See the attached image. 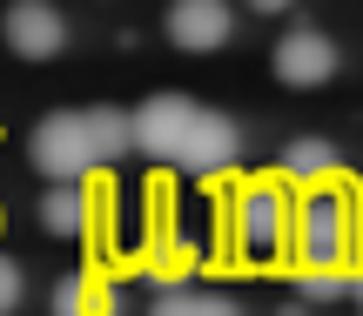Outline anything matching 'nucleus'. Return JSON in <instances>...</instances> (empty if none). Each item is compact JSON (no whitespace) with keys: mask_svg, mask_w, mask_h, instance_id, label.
Returning a JSON list of instances; mask_svg holds the SVG:
<instances>
[{"mask_svg":"<svg viewBox=\"0 0 363 316\" xmlns=\"http://www.w3.org/2000/svg\"><path fill=\"white\" fill-rule=\"evenodd\" d=\"M27 155H34V169L48 175V182H88L94 169H108L101 148H94V128H88V108H61V115H48L34 128V142H27Z\"/></svg>","mask_w":363,"mask_h":316,"instance_id":"1","label":"nucleus"},{"mask_svg":"<svg viewBox=\"0 0 363 316\" xmlns=\"http://www.w3.org/2000/svg\"><path fill=\"white\" fill-rule=\"evenodd\" d=\"M235 249L249 256V263H276V256L289 249V236H296V209L283 202V188L276 182H249L242 196H235Z\"/></svg>","mask_w":363,"mask_h":316,"instance_id":"2","label":"nucleus"},{"mask_svg":"<svg viewBox=\"0 0 363 316\" xmlns=\"http://www.w3.org/2000/svg\"><path fill=\"white\" fill-rule=\"evenodd\" d=\"M350 236H357L350 202H343L337 188L316 182V188H310V202L296 209V236H289V249L303 256V269H337L343 256H350Z\"/></svg>","mask_w":363,"mask_h":316,"instance_id":"3","label":"nucleus"},{"mask_svg":"<svg viewBox=\"0 0 363 316\" xmlns=\"http://www.w3.org/2000/svg\"><path fill=\"white\" fill-rule=\"evenodd\" d=\"M0 40H7L21 61H54V54L67 47V21L48 0H13V7L0 13Z\"/></svg>","mask_w":363,"mask_h":316,"instance_id":"4","label":"nucleus"},{"mask_svg":"<svg viewBox=\"0 0 363 316\" xmlns=\"http://www.w3.org/2000/svg\"><path fill=\"white\" fill-rule=\"evenodd\" d=\"M195 115H202V101H189V94H148L128 115L135 121V148L155 155V162H175V148H182V135H189Z\"/></svg>","mask_w":363,"mask_h":316,"instance_id":"5","label":"nucleus"},{"mask_svg":"<svg viewBox=\"0 0 363 316\" xmlns=\"http://www.w3.org/2000/svg\"><path fill=\"white\" fill-rule=\"evenodd\" d=\"M235 148H242L235 121L216 115V108H202V115L189 121V135H182V148H175V169L182 175H222V169H235Z\"/></svg>","mask_w":363,"mask_h":316,"instance_id":"6","label":"nucleus"},{"mask_svg":"<svg viewBox=\"0 0 363 316\" xmlns=\"http://www.w3.org/2000/svg\"><path fill=\"white\" fill-rule=\"evenodd\" d=\"M330 74H337V47H330V34H316V27H289V34L276 40V81H283V88H323Z\"/></svg>","mask_w":363,"mask_h":316,"instance_id":"7","label":"nucleus"},{"mask_svg":"<svg viewBox=\"0 0 363 316\" xmlns=\"http://www.w3.org/2000/svg\"><path fill=\"white\" fill-rule=\"evenodd\" d=\"M162 27H169V40L182 54H216L235 34V13H229V0H175Z\"/></svg>","mask_w":363,"mask_h":316,"instance_id":"8","label":"nucleus"},{"mask_svg":"<svg viewBox=\"0 0 363 316\" xmlns=\"http://www.w3.org/2000/svg\"><path fill=\"white\" fill-rule=\"evenodd\" d=\"M88 222H94L88 188H81V182H54L48 202H40V229H48V236H81Z\"/></svg>","mask_w":363,"mask_h":316,"instance_id":"9","label":"nucleus"},{"mask_svg":"<svg viewBox=\"0 0 363 316\" xmlns=\"http://www.w3.org/2000/svg\"><path fill=\"white\" fill-rule=\"evenodd\" d=\"M283 175L289 182H330V175H337V148L330 142H316V135H303V142H289L283 148Z\"/></svg>","mask_w":363,"mask_h":316,"instance_id":"10","label":"nucleus"},{"mask_svg":"<svg viewBox=\"0 0 363 316\" xmlns=\"http://www.w3.org/2000/svg\"><path fill=\"white\" fill-rule=\"evenodd\" d=\"M148 316H242V310H235L229 296H208V290H175V283H169V290L155 296V310H148Z\"/></svg>","mask_w":363,"mask_h":316,"instance_id":"11","label":"nucleus"},{"mask_svg":"<svg viewBox=\"0 0 363 316\" xmlns=\"http://www.w3.org/2000/svg\"><path fill=\"white\" fill-rule=\"evenodd\" d=\"M101 310H115V303H108V290L94 276H61V290H54V316H101Z\"/></svg>","mask_w":363,"mask_h":316,"instance_id":"12","label":"nucleus"},{"mask_svg":"<svg viewBox=\"0 0 363 316\" xmlns=\"http://www.w3.org/2000/svg\"><path fill=\"white\" fill-rule=\"evenodd\" d=\"M21 296H27L21 263H13V256H0V316H7V310H21Z\"/></svg>","mask_w":363,"mask_h":316,"instance_id":"13","label":"nucleus"},{"mask_svg":"<svg viewBox=\"0 0 363 316\" xmlns=\"http://www.w3.org/2000/svg\"><path fill=\"white\" fill-rule=\"evenodd\" d=\"M350 290V283L337 276V269H310V276H303V296H310V303H330V296H343Z\"/></svg>","mask_w":363,"mask_h":316,"instance_id":"14","label":"nucleus"},{"mask_svg":"<svg viewBox=\"0 0 363 316\" xmlns=\"http://www.w3.org/2000/svg\"><path fill=\"white\" fill-rule=\"evenodd\" d=\"M249 7H256V13H283L289 0H249Z\"/></svg>","mask_w":363,"mask_h":316,"instance_id":"15","label":"nucleus"},{"mask_svg":"<svg viewBox=\"0 0 363 316\" xmlns=\"http://www.w3.org/2000/svg\"><path fill=\"white\" fill-rule=\"evenodd\" d=\"M101 316H115V310H101Z\"/></svg>","mask_w":363,"mask_h":316,"instance_id":"16","label":"nucleus"},{"mask_svg":"<svg viewBox=\"0 0 363 316\" xmlns=\"http://www.w3.org/2000/svg\"><path fill=\"white\" fill-rule=\"evenodd\" d=\"M289 316H303V310H289Z\"/></svg>","mask_w":363,"mask_h":316,"instance_id":"17","label":"nucleus"},{"mask_svg":"<svg viewBox=\"0 0 363 316\" xmlns=\"http://www.w3.org/2000/svg\"><path fill=\"white\" fill-rule=\"evenodd\" d=\"M357 296H363V283H357Z\"/></svg>","mask_w":363,"mask_h":316,"instance_id":"18","label":"nucleus"}]
</instances>
